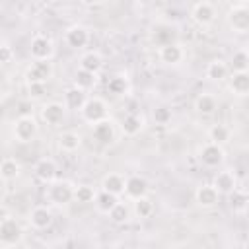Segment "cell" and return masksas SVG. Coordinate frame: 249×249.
Wrapping results in <instances>:
<instances>
[{
  "label": "cell",
  "instance_id": "603a6c76",
  "mask_svg": "<svg viewBox=\"0 0 249 249\" xmlns=\"http://www.w3.org/2000/svg\"><path fill=\"white\" fill-rule=\"evenodd\" d=\"M195 109H196L198 115L210 117V115H214L216 109H218V99H216L212 93H200V95H196V99H195Z\"/></svg>",
  "mask_w": 249,
  "mask_h": 249
},
{
  "label": "cell",
  "instance_id": "7a4b0ae2",
  "mask_svg": "<svg viewBox=\"0 0 249 249\" xmlns=\"http://www.w3.org/2000/svg\"><path fill=\"white\" fill-rule=\"evenodd\" d=\"M37 132H39V124H37V121L31 115H21L12 124V134L21 144H27V142L35 140Z\"/></svg>",
  "mask_w": 249,
  "mask_h": 249
},
{
  "label": "cell",
  "instance_id": "6da1fadb",
  "mask_svg": "<svg viewBox=\"0 0 249 249\" xmlns=\"http://www.w3.org/2000/svg\"><path fill=\"white\" fill-rule=\"evenodd\" d=\"M80 117L84 123L93 126V124L109 119V107H107L105 99H101V97H88L86 105L80 111Z\"/></svg>",
  "mask_w": 249,
  "mask_h": 249
},
{
  "label": "cell",
  "instance_id": "e0dca14e",
  "mask_svg": "<svg viewBox=\"0 0 249 249\" xmlns=\"http://www.w3.org/2000/svg\"><path fill=\"white\" fill-rule=\"evenodd\" d=\"M218 198H220V193L214 189V185L204 183V185L196 187V191H195V200H196V204L202 206V208H212V206H216V204H218Z\"/></svg>",
  "mask_w": 249,
  "mask_h": 249
},
{
  "label": "cell",
  "instance_id": "7402d4cb",
  "mask_svg": "<svg viewBox=\"0 0 249 249\" xmlns=\"http://www.w3.org/2000/svg\"><path fill=\"white\" fill-rule=\"evenodd\" d=\"M204 74H206V78L212 80V82H222V80L228 78V74H230V66H228L226 60H222V58H214V60H210V62L206 64Z\"/></svg>",
  "mask_w": 249,
  "mask_h": 249
},
{
  "label": "cell",
  "instance_id": "1f68e13d",
  "mask_svg": "<svg viewBox=\"0 0 249 249\" xmlns=\"http://www.w3.org/2000/svg\"><path fill=\"white\" fill-rule=\"evenodd\" d=\"M132 212H134V216H136V218H140V220L150 218V216L154 214V202H152L148 196L138 198V200H134V202H132Z\"/></svg>",
  "mask_w": 249,
  "mask_h": 249
},
{
  "label": "cell",
  "instance_id": "44dd1931",
  "mask_svg": "<svg viewBox=\"0 0 249 249\" xmlns=\"http://www.w3.org/2000/svg\"><path fill=\"white\" fill-rule=\"evenodd\" d=\"M103 68V56L97 53V51H88L80 56V70H86V72H91V74H99Z\"/></svg>",
  "mask_w": 249,
  "mask_h": 249
},
{
  "label": "cell",
  "instance_id": "836d02e7",
  "mask_svg": "<svg viewBox=\"0 0 249 249\" xmlns=\"http://www.w3.org/2000/svg\"><path fill=\"white\" fill-rule=\"evenodd\" d=\"M95 189L91 185H78L76 187V193H74V200L76 202H82V204H88V202H95Z\"/></svg>",
  "mask_w": 249,
  "mask_h": 249
},
{
  "label": "cell",
  "instance_id": "d4e9b609",
  "mask_svg": "<svg viewBox=\"0 0 249 249\" xmlns=\"http://www.w3.org/2000/svg\"><path fill=\"white\" fill-rule=\"evenodd\" d=\"M91 134H93V138H95L97 142H101V144H109V142L115 140V126H113V123H111L109 119H105V121L93 124Z\"/></svg>",
  "mask_w": 249,
  "mask_h": 249
},
{
  "label": "cell",
  "instance_id": "f1b7e54d",
  "mask_svg": "<svg viewBox=\"0 0 249 249\" xmlns=\"http://www.w3.org/2000/svg\"><path fill=\"white\" fill-rule=\"evenodd\" d=\"M230 136H231V130H230L226 124H212V126L208 128V140H210L212 144L222 146V144H226V142L230 140Z\"/></svg>",
  "mask_w": 249,
  "mask_h": 249
},
{
  "label": "cell",
  "instance_id": "52a82bcc",
  "mask_svg": "<svg viewBox=\"0 0 249 249\" xmlns=\"http://www.w3.org/2000/svg\"><path fill=\"white\" fill-rule=\"evenodd\" d=\"M54 74V66L51 60H33L25 70V82L27 84H47Z\"/></svg>",
  "mask_w": 249,
  "mask_h": 249
},
{
  "label": "cell",
  "instance_id": "277c9868",
  "mask_svg": "<svg viewBox=\"0 0 249 249\" xmlns=\"http://www.w3.org/2000/svg\"><path fill=\"white\" fill-rule=\"evenodd\" d=\"M23 239V228L16 218L0 220V247H16Z\"/></svg>",
  "mask_w": 249,
  "mask_h": 249
},
{
  "label": "cell",
  "instance_id": "ac0fdd59",
  "mask_svg": "<svg viewBox=\"0 0 249 249\" xmlns=\"http://www.w3.org/2000/svg\"><path fill=\"white\" fill-rule=\"evenodd\" d=\"M124 187H126V179L121 173H107L101 179V191L113 196H121L124 193Z\"/></svg>",
  "mask_w": 249,
  "mask_h": 249
},
{
  "label": "cell",
  "instance_id": "74e56055",
  "mask_svg": "<svg viewBox=\"0 0 249 249\" xmlns=\"http://www.w3.org/2000/svg\"><path fill=\"white\" fill-rule=\"evenodd\" d=\"M47 93V84H27V97L41 99Z\"/></svg>",
  "mask_w": 249,
  "mask_h": 249
},
{
  "label": "cell",
  "instance_id": "5b68a950",
  "mask_svg": "<svg viewBox=\"0 0 249 249\" xmlns=\"http://www.w3.org/2000/svg\"><path fill=\"white\" fill-rule=\"evenodd\" d=\"M29 54L33 60H53L54 56V43L49 35H43V33H37L31 43H29Z\"/></svg>",
  "mask_w": 249,
  "mask_h": 249
},
{
  "label": "cell",
  "instance_id": "4dcf8cb0",
  "mask_svg": "<svg viewBox=\"0 0 249 249\" xmlns=\"http://www.w3.org/2000/svg\"><path fill=\"white\" fill-rule=\"evenodd\" d=\"M119 202V196H113V195H109V193H97V196H95V208L101 212V214H109L113 208H115V204Z\"/></svg>",
  "mask_w": 249,
  "mask_h": 249
},
{
  "label": "cell",
  "instance_id": "ba28073f",
  "mask_svg": "<svg viewBox=\"0 0 249 249\" xmlns=\"http://www.w3.org/2000/svg\"><path fill=\"white\" fill-rule=\"evenodd\" d=\"M191 18H193V21H195L196 25L208 27V25H212V21L216 19V8H214V4L208 2V0L196 2V4H193V8H191Z\"/></svg>",
  "mask_w": 249,
  "mask_h": 249
},
{
  "label": "cell",
  "instance_id": "7c38bea8",
  "mask_svg": "<svg viewBox=\"0 0 249 249\" xmlns=\"http://www.w3.org/2000/svg\"><path fill=\"white\" fill-rule=\"evenodd\" d=\"M158 56H160V60L163 62V64H169V66H175V64H179L183 58H185V51H183V47L179 45V43H167V45H161L160 49H158Z\"/></svg>",
  "mask_w": 249,
  "mask_h": 249
},
{
  "label": "cell",
  "instance_id": "ab89813d",
  "mask_svg": "<svg viewBox=\"0 0 249 249\" xmlns=\"http://www.w3.org/2000/svg\"><path fill=\"white\" fill-rule=\"evenodd\" d=\"M2 249H14V247H2Z\"/></svg>",
  "mask_w": 249,
  "mask_h": 249
},
{
  "label": "cell",
  "instance_id": "4fadbf2b",
  "mask_svg": "<svg viewBox=\"0 0 249 249\" xmlns=\"http://www.w3.org/2000/svg\"><path fill=\"white\" fill-rule=\"evenodd\" d=\"M214 189L220 193V195H231L235 189H237V177L233 171L230 169H224V171H218L214 175V181H212Z\"/></svg>",
  "mask_w": 249,
  "mask_h": 249
},
{
  "label": "cell",
  "instance_id": "f35d334b",
  "mask_svg": "<svg viewBox=\"0 0 249 249\" xmlns=\"http://www.w3.org/2000/svg\"><path fill=\"white\" fill-rule=\"evenodd\" d=\"M12 58H14V49L4 41L0 45V62L2 64H8V62H12Z\"/></svg>",
  "mask_w": 249,
  "mask_h": 249
},
{
  "label": "cell",
  "instance_id": "e575fe53",
  "mask_svg": "<svg viewBox=\"0 0 249 249\" xmlns=\"http://www.w3.org/2000/svg\"><path fill=\"white\" fill-rule=\"evenodd\" d=\"M230 196V206H231V210H235V212H243V210H247V206H249V196L245 195V193H241V191H233L231 195H228Z\"/></svg>",
  "mask_w": 249,
  "mask_h": 249
},
{
  "label": "cell",
  "instance_id": "9c48e42d",
  "mask_svg": "<svg viewBox=\"0 0 249 249\" xmlns=\"http://www.w3.org/2000/svg\"><path fill=\"white\" fill-rule=\"evenodd\" d=\"M224 156H226L224 148L218 146V144H212V142L204 144L198 150V160H200V163L204 167H218V165H222L224 163Z\"/></svg>",
  "mask_w": 249,
  "mask_h": 249
},
{
  "label": "cell",
  "instance_id": "ffe728a7",
  "mask_svg": "<svg viewBox=\"0 0 249 249\" xmlns=\"http://www.w3.org/2000/svg\"><path fill=\"white\" fill-rule=\"evenodd\" d=\"M228 88L239 97L249 95V72H231V76L228 78Z\"/></svg>",
  "mask_w": 249,
  "mask_h": 249
},
{
  "label": "cell",
  "instance_id": "8d00e7d4",
  "mask_svg": "<svg viewBox=\"0 0 249 249\" xmlns=\"http://www.w3.org/2000/svg\"><path fill=\"white\" fill-rule=\"evenodd\" d=\"M152 117H154L156 124H167V123L171 121V109H169V107H165V105H160V107H156V109H154Z\"/></svg>",
  "mask_w": 249,
  "mask_h": 249
},
{
  "label": "cell",
  "instance_id": "9a60e30c",
  "mask_svg": "<svg viewBox=\"0 0 249 249\" xmlns=\"http://www.w3.org/2000/svg\"><path fill=\"white\" fill-rule=\"evenodd\" d=\"M27 220H29V226L33 230H47L53 224V212H51V208L39 204V206H33L31 208Z\"/></svg>",
  "mask_w": 249,
  "mask_h": 249
},
{
  "label": "cell",
  "instance_id": "8fae6325",
  "mask_svg": "<svg viewBox=\"0 0 249 249\" xmlns=\"http://www.w3.org/2000/svg\"><path fill=\"white\" fill-rule=\"evenodd\" d=\"M33 171H35V177H37L41 183H45V185L54 183L56 177H58V165H56V161L51 160V158L39 160V161L35 163V169H33Z\"/></svg>",
  "mask_w": 249,
  "mask_h": 249
},
{
  "label": "cell",
  "instance_id": "4316f807",
  "mask_svg": "<svg viewBox=\"0 0 249 249\" xmlns=\"http://www.w3.org/2000/svg\"><path fill=\"white\" fill-rule=\"evenodd\" d=\"M142 126H144L142 124V119L138 115H134V113L124 115L123 121H121V130H123L124 136H136L142 130Z\"/></svg>",
  "mask_w": 249,
  "mask_h": 249
},
{
  "label": "cell",
  "instance_id": "3957f363",
  "mask_svg": "<svg viewBox=\"0 0 249 249\" xmlns=\"http://www.w3.org/2000/svg\"><path fill=\"white\" fill-rule=\"evenodd\" d=\"M226 23L233 33H249V6L233 4L226 12Z\"/></svg>",
  "mask_w": 249,
  "mask_h": 249
},
{
  "label": "cell",
  "instance_id": "cb8c5ba5",
  "mask_svg": "<svg viewBox=\"0 0 249 249\" xmlns=\"http://www.w3.org/2000/svg\"><path fill=\"white\" fill-rule=\"evenodd\" d=\"M56 142H58V148L62 152H76L80 146H82V136L76 132V130H64L56 136Z\"/></svg>",
  "mask_w": 249,
  "mask_h": 249
},
{
  "label": "cell",
  "instance_id": "f546056e",
  "mask_svg": "<svg viewBox=\"0 0 249 249\" xmlns=\"http://www.w3.org/2000/svg\"><path fill=\"white\" fill-rule=\"evenodd\" d=\"M230 68H231V72H249V51H245V49L235 51L231 54Z\"/></svg>",
  "mask_w": 249,
  "mask_h": 249
},
{
  "label": "cell",
  "instance_id": "8992f818",
  "mask_svg": "<svg viewBox=\"0 0 249 249\" xmlns=\"http://www.w3.org/2000/svg\"><path fill=\"white\" fill-rule=\"evenodd\" d=\"M74 193H76V187L70 181H54L47 189V198L56 206H64L74 200Z\"/></svg>",
  "mask_w": 249,
  "mask_h": 249
},
{
  "label": "cell",
  "instance_id": "d6a6232c",
  "mask_svg": "<svg viewBox=\"0 0 249 249\" xmlns=\"http://www.w3.org/2000/svg\"><path fill=\"white\" fill-rule=\"evenodd\" d=\"M97 84V76L91 74V72H86V70H78L76 72V78H74V86L84 89V91H89L91 88H95Z\"/></svg>",
  "mask_w": 249,
  "mask_h": 249
},
{
  "label": "cell",
  "instance_id": "2e32d148",
  "mask_svg": "<svg viewBox=\"0 0 249 249\" xmlns=\"http://www.w3.org/2000/svg\"><path fill=\"white\" fill-rule=\"evenodd\" d=\"M64 41H66V45L72 47V49H82V47H86L88 41H89V31H88V27H84V25H72V27L66 29Z\"/></svg>",
  "mask_w": 249,
  "mask_h": 249
},
{
  "label": "cell",
  "instance_id": "30bf717a",
  "mask_svg": "<svg viewBox=\"0 0 249 249\" xmlns=\"http://www.w3.org/2000/svg\"><path fill=\"white\" fill-rule=\"evenodd\" d=\"M64 117H66V107L60 101H49L41 107V119L51 126H58L64 121Z\"/></svg>",
  "mask_w": 249,
  "mask_h": 249
},
{
  "label": "cell",
  "instance_id": "83f0119b",
  "mask_svg": "<svg viewBox=\"0 0 249 249\" xmlns=\"http://www.w3.org/2000/svg\"><path fill=\"white\" fill-rule=\"evenodd\" d=\"M130 214H132L130 206H128L126 202H121V200H119V202L115 204V208H113L107 216H109V220H111L113 224H119V226H121V224H126V222L130 220Z\"/></svg>",
  "mask_w": 249,
  "mask_h": 249
},
{
  "label": "cell",
  "instance_id": "5bb4252c",
  "mask_svg": "<svg viewBox=\"0 0 249 249\" xmlns=\"http://www.w3.org/2000/svg\"><path fill=\"white\" fill-rule=\"evenodd\" d=\"M148 181L146 177L142 175H130L126 177V187H124V195L132 200H138V198H144L148 196Z\"/></svg>",
  "mask_w": 249,
  "mask_h": 249
},
{
  "label": "cell",
  "instance_id": "d6986e66",
  "mask_svg": "<svg viewBox=\"0 0 249 249\" xmlns=\"http://www.w3.org/2000/svg\"><path fill=\"white\" fill-rule=\"evenodd\" d=\"M86 101H88L86 91L80 89V88H76V86H72V88H68L64 91V101L62 103L70 111H82V107L86 105Z\"/></svg>",
  "mask_w": 249,
  "mask_h": 249
},
{
  "label": "cell",
  "instance_id": "484cf974",
  "mask_svg": "<svg viewBox=\"0 0 249 249\" xmlns=\"http://www.w3.org/2000/svg\"><path fill=\"white\" fill-rule=\"evenodd\" d=\"M21 173V165L16 158H4L0 163V177L4 183H10L14 179H18Z\"/></svg>",
  "mask_w": 249,
  "mask_h": 249
},
{
  "label": "cell",
  "instance_id": "d590c367",
  "mask_svg": "<svg viewBox=\"0 0 249 249\" xmlns=\"http://www.w3.org/2000/svg\"><path fill=\"white\" fill-rule=\"evenodd\" d=\"M107 88H109L111 93H115V95H123V93H126V89H128V82H126L124 76H113V78L109 80Z\"/></svg>",
  "mask_w": 249,
  "mask_h": 249
}]
</instances>
